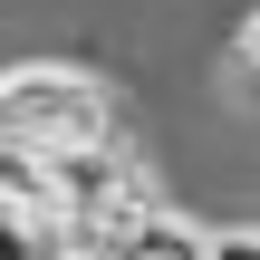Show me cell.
Masks as SVG:
<instances>
[{
  "label": "cell",
  "instance_id": "cell-4",
  "mask_svg": "<svg viewBox=\"0 0 260 260\" xmlns=\"http://www.w3.org/2000/svg\"><path fill=\"white\" fill-rule=\"evenodd\" d=\"M58 260H116L106 241H58Z\"/></svg>",
  "mask_w": 260,
  "mask_h": 260
},
{
  "label": "cell",
  "instance_id": "cell-2",
  "mask_svg": "<svg viewBox=\"0 0 260 260\" xmlns=\"http://www.w3.org/2000/svg\"><path fill=\"white\" fill-rule=\"evenodd\" d=\"M212 260H260V232H251V222H232V232H212Z\"/></svg>",
  "mask_w": 260,
  "mask_h": 260
},
{
  "label": "cell",
  "instance_id": "cell-1",
  "mask_svg": "<svg viewBox=\"0 0 260 260\" xmlns=\"http://www.w3.org/2000/svg\"><path fill=\"white\" fill-rule=\"evenodd\" d=\"M106 135H116V96L87 68H58V58L0 68V154H77Z\"/></svg>",
  "mask_w": 260,
  "mask_h": 260
},
{
  "label": "cell",
  "instance_id": "cell-3",
  "mask_svg": "<svg viewBox=\"0 0 260 260\" xmlns=\"http://www.w3.org/2000/svg\"><path fill=\"white\" fill-rule=\"evenodd\" d=\"M232 68H251V77H260V10L241 19V39H232Z\"/></svg>",
  "mask_w": 260,
  "mask_h": 260
}]
</instances>
